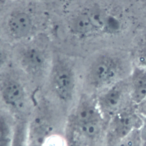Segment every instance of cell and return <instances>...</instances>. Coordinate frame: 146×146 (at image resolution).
<instances>
[{"mask_svg": "<svg viewBox=\"0 0 146 146\" xmlns=\"http://www.w3.org/2000/svg\"><path fill=\"white\" fill-rule=\"evenodd\" d=\"M133 61L135 65L146 70V36L138 42Z\"/></svg>", "mask_w": 146, "mask_h": 146, "instance_id": "obj_13", "label": "cell"}, {"mask_svg": "<svg viewBox=\"0 0 146 146\" xmlns=\"http://www.w3.org/2000/svg\"><path fill=\"white\" fill-rule=\"evenodd\" d=\"M144 3H145V4L146 5V0H144Z\"/></svg>", "mask_w": 146, "mask_h": 146, "instance_id": "obj_18", "label": "cell"}, {"mask_svg": "<svg viewBox=\"0 0 146 146\" xmlns=\"http://www.w3.org/2000/svg\"><path fill=\"white\" fill-rule=\"evenodd\" d=\"M117 146H143L140 128L132 131L123 138Z\"/></svg>", "mask_w": 146, "mask_h": 146, "instance_id": "obj_14", "label": "cell"}, {"mask_svg": "<svg viewBox=\"0 0 146 146\" xmlns=\"http://www.w3.org/2000/svg\"><path fill=\"white\" fill-rule=\"evenodd\" d=\"M34 37L19 43L15 50L14 57L19 68L25 76L39 83L46 79L52 54L44 42L34 39Z\"/></svg>", "mask_w": 146, "mask_h": 146, "instance_id": "obj_5", "label": "cell"}, {"mask_svg": "<svg viewBox=\"0 0 146 146\" xmlns=\"http://www.w3.org/2000/svg\"><path fill=\"white\" fill-rule=\"evenodd\" d=\"M67 26L74 36L85 38L100 33H116L120 29L121 22L115 15L92 5L73 13L67 19Z\"/></svg>", "mask_w": 146, "mask_h": 146, "instance_id": "obj_3", "label": "cell"}, {"mask_svg": "<svg viewBox=\"0 0 146 146\" xmlns=\"http://www.w3.org/2000/svg\"><path fill=\"white\" fill-rule=\"evenodd\" d=\"M28 128L29 119L15 118L11 146H30Z\"/></svg>", "mask_w": 146, "mask_h": 146, "instance_id": "obj_12", "label": "cell"}, {"mask_svg": "<svg viewBox=\"0 0 146 146\" xmlns=\"http://www.w3.org/2000/svg\"><path fill=\"white\" fill-rule=\"evenodd\" d=\"M4 29L10 40L19 43L34 37L36 26L33 17L28 11L17 8L7 15Z\"/></svg>", "mask_w": 146, "mask_h": 146, "instance_id": "obj_9", "label": "cell"}, {"mask_svg": "<svg viewBox=\"0 0 146 146\" xmlns=\"http://www.w3.org/2000/svg\"><path fill=\"white\" fill-rule=\"evenodd\" d=\"M46 82L50 94L58 103L71 104L75 99L78 83L74 61L65 55H52Z\"/></svg>", "mask_w": 146, "mask_h": 146, "instance_id": "obj_4", "label": "cell"}, {"mask_svg": "<svg viewBox=\"0 0 146 146\" xmlns=\"http://www.w3.org/2000/svg\"><path fill=\"white\" fill-rule=\"evenodd\" d=\"M133 64V59L121 51L103 50L95 53L87 62L83 70V93L96 95L127 78Z\"/></svg>", "mask_w": 146, "mask_h": 146, "instance_id": "obj_2", "label": "cell"}, {"mask_svg": "<svg viewBox=\"0 0 146 146\" xmlns=\"http://www.w3.org/2000/svg\"><path fill=\"white\" fill-rule=\"evenodd\" d=\"M11 50L6 40L0 35V71L5 68L9 60Z\"/></svg>", "mask_w": 146, "mask_h": 146, "instance_id": "obj_15", "label": "cell"}, {"mask_svg": "<svg viewBox=\"0 0 146 146\" xmlns=\"http://www.w3.org/2000/svg\"><path fill=\"white\" fill-rule=\"evenodd\" d=\"M10 0H0V17L4 13Z\"/></svg>", "mask_w": 146, "mask_h": 146, "instance_id": "obj_17", "label": "cell"}, {"mask_svg": "<svg viewBox=\"0 0 146 146\" xmlns=\"http://www.w3.org/2000/svg\"><path fill=\"white\" fill-rule=\"evenodd\" d=\"M107 121L98 108L95 96L79 95L64 127L67 146H105Z\"/></svg>", "mask_w": 146, "mask_h": 146, "instance_id": "obj_1", "label": "cell"}, {"mask_svg": "<svg viewBox=\"0 0 146 146\" xmlns=\"http://www.w3.org/2000/svg\"><path fill=\"white\" fill-rule=\"evenodd\" d=\"M128 80L132 102L137 105L146 97V70L133 64Z\"/></svg>", "mask_w": 146, "mask_h": 146, "instance_id": "obj_10", "label": "cell"}, {"mask_svg": "<svg viewBox=\"0 0 146 146\" xmlns=\"http://www.w3.org/2000/svg\"><path fill=\"white\" fill-rule=\"evenodd\" d=\"M136 109L143 118H146V97L141 102L136 105Z\"/></svg>", "mask_w": 146, "mask_h": 146, "instance_id": "obj_16", "label": "cell"}, {"mask_svg": "<svg viewBox=\"0 0 146 146\" xmlns=\"http://www.w3.org/2000/svg\"><path fill=\"white\" fill-rule=\"evenodd\" d=\"M95 96L99 111L106 121L118 112L135 105L131 98L128 77Z\"/></svg>", "mask_w": 146, "mask_h": 146, "instance_id": "obj_7", "label": "cell"}, {"mask_svg": "<svg viewBox=\"0 0 146 146\" xmlns=\"http://www.w3.org/2000/svg\"><path fill=\"white\" fill-rule=\"evenodd\" d=\"M15 118L5 110H0V146H11Z\"/></svg>", "mask_w": 146, "mask_h": 146, "instance_id": "obj_11", "label": "cell"}, {"mask_svg": "<svg viewBox=\"0 0 146 146\" xmlns=\"http://www.w3.org/2000/svg\"><path fill=\"white\" fill-rule=\"evenodd\" d=\"M143 123V118L137 112L136 105L115 114L107 121L105 146H117L132 131L140 128Z\"/></svg>", "mask_w": 146, "mask_h": 146, "instance_id": "obj_8", "label": "cell"}, {"mask_svg": "<svg viewBox=\"0 0 146 146\" xmlns=\"http://www.w3.org/2000/svg\"><path fill=\"white\" fill-rule=\"evenodd\" d=\"M0 102L14 118H26L31 108L29 90L21 76L13 71L0 74Z\"/></svg>", "mask_w": 146, "mask_h": 146, "instance_id": "obj_6", "label": "cell"}]
</instances>
